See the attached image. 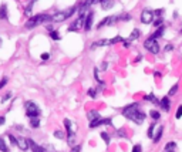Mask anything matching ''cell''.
I'll use <instances>...</instances> for the list:
<instances>
[{
  "instance_id": "2e32d148",
  "label": "cell",
  "mask_w": 182,
  "mask_h": 152,
  "mask_svg": "<svg viewBox=\"0 0 182 152\" xmlns=\"http://www.w3.org/2000/svg\"><path fill=\"white\" fill-rule=\"evenodd\" d=\"M138 37H140V30H138V28H134L132 33L130 34V37H128V41H134V40H137Z\"/></svg>"
},
{
  "instance_id": "9c48e42d",
  "label": "cell",
  "mask_w": 182,
  "mask_h": 152,
  "mask_svg": "<svg viewBox=\"0 0 182 152\" xmlns=\"http://www.w3.org/2000/svg\"><path fill=\"white\" fill-rule=\"evenodd\" d=\"M83 24H84V18L83 17H78L75 20L74 23L70 24V27H68V31H77L80 30V27H83Z\"/></svg>"
},
{
  "instance_id": "7a4b0ae2",
  "label": "cell",
  "mask_w": 182,
  "mask_h": 152,
  "mask_svg": "<svg viewBox=\"0 0 182 152\" xmlns=\"http://www.w3.org/2000/svg\"><path fill=\"white\" fill-rule=\"evenodd\" d=\"M51 17H53V16H50V14H46V13L31 16V17H30V18L27 20V21H26V28L31 30V28L37 27L38 24L46 23V21H50V20H51Z\"/></svg>"
},
{
  "instance_id": "e575fe53",
  "label": "cell",
  "mask_w": 182,
  "mask_h": 152,
  "mask_svg": "<svg viewBox=\"0 0 182 152\" xmlns=\"http://www.w3.org/2000/svg\"><path fill=\"white\" fill-rule=\"evenodd\" d=\"M132 152H142V147H141L140 144H137V145H134V148H132Z\"/></svg>"
},
{
  "instance_id": "d6986e66",
  "label": "cell",
  "mask_w": 182,
  "mask_h": 152,
  "mask_svg": "<svg viewBox=\"0 0 182 152\" xmlns=\"http://www.w3.org/2000/svg\"><path fill=\"white\" fill-rule=\"evenodd\" d=\"M30 125H31L33 128H37V127H40V118H38V117L30 118Z\"/></svg>"
},
{
  "instance_id": "7402d4cb",
  "label": "cell",
  "mask_w": 182,
  "mask_h": 152,
  "mask_svg": "<svg viewBox=\"0 0 182 152\" xmlns=\"http://www.w3.org/2000/svg\"><path fill=\"white\" fill-rule=\"evenodd\" d=\"M64 125H65V129H67V134H68V135H73V129H71V122H70V120H64Z\"/></svg>"
},
{
  "instance_id": "f907efd6",
  "label": "cell",
  "mask_w": 182,
  "mask_h": 152,
  "mask_svg": "<svg viewBox=\"0 0 182 152\" xmlns=\"http://www.w3.org/2000/svg\"><path fill=\"white\" fill-rule=\"evenodd\" d=\"M0 47H2V38H0Z\"/></svg>"
},
{
  "instance_id": "74e56055",
  "label": "cell",
  "mask_w": 182,
  "mask_h": 152,
  "mask_svg": "<svg viewBox=\"0 0 182 152\" xmlns=\"http://www.w3.org/2000/svg\"><path fill=\"white\" fill-rule=\"evenodd\" d=\"M6 84H7V78H6V77H3V78L0 80V90H2V88L5 87Z\"/></svg>"
},
{
  "instance_id": "d6a6232c",
  "label": "cell",
  "mask_w": 182,
  "mask_h": 152,
  "mask_svg": "<svg viewBox=\"0 0 182 152\" xmlns=\"http://www.w3.org/2000/svg\"><path fill=\"white\" fill-rule=\"evenodd\" d=\"M84 6H87V7H90L91 5H97V0H84V3H83Z\"/></svg>"
},
{
  "instance_id": "3957f363",
  "label": "cell",
  "mask_w": 182,
  "mask_h": 152,
  "mask_svg": "<svg viewBox=\"0 0 182 152\" xmlns=\"http://www.w3.org/2000/svg\"><path fill=\"white\" fill-rule=\"evenodd\" d=\"M24 107H26V115H27L28 118H34V117L40 115V108L33 101H27L24 104Z\"/></svg>"
},
{
  "instance_id": "8992f818",
  "label": "cell",
  "mask_w": 182,
  "mask_h": 152,
  "mask_svg": "<svg viewBox=\"0 0 182 152\" xmlns=\"http://www.w3.org/2000/svg\"><path fill=\"white\" fill-rule=\"evenodd\" d=\"M117 21H120V16H118V14H114V16L105 17L103 21H100L98 26H97V28H101V27H104V26H111V24L117 23Z\"/></svg>"
},
{
  "instance_id": "d590c367",
  "label": "cell",
  "mask_w": 182,
  "mask_h": 152,
  "mask_svg": "<svg viewBox=\"0 0 182 152\" xmlns=\"http://www.w3.org/2000/svg\"><path fill=\"white\" fill-rule=\"evenodd\" d=\"M154 26H155V27H159V26H162V17H158V20H155V21H154Z\"/></svg>"
},
{
  "instance_id": "f546056e",
  "label": "cell",
  "mask_w": 182,
  "mask_h": 152,
  "mask_svg": "<svg viewBox=\"0 0 182 152\" xmlns=\"http://www.w3.org/2000/svg\"><path fill=\"white\" fill-rule=\"evenodd\" d=\"M122 40H124V38H122L121 36H115L114 38H111V40H110V44H115V43L122 41Z\"/></svg>"
},
{
  "instance_id": "7dc6e473",
  "label": "cell",
  "mask_w": 182,
  "mask_h": 152,
  "mask_svg": "<svg viewBox=\"0 0 182 152\" xmlns=\"http://www.w3.org/2000/svg\"><path fill=\"white\" fill-rule=\"evenodd\" d=\"M6 122V118L5 117H0V125H3Z\"/></svg>"
},
{
  "instance_id": "ba28073f",
  "label": "cell",
  "mask_w": 182,
  "mask_h": 152,
  "mask_svg": "<svg viewBox=\"0 0 182 152\" xmlns=\"http://www.w3.org/2000/svg\"><path fill=\"white\" fill-rule=\"evenodd\" d=\"M68 18V16H67V12H58V13H56L54 16L51 17V21H54V23H61V21H64V20H67Z\"/></svg>"
},
{
  "instance_id": "816d5d0a",
  "label": "cell",
  "mask_w": 182,
  "mask_h": 152,
  "mask_svg": "<svg viewBox=\"0 0 182 152\" xmlns=\"http://www.w3.org/2000/svg\"><path fill=\"white\" fill-rule=\"evenodd\" d=\"M31 2H36V0H31Z\"/></svg>"
},
{
  "instance_id": "9a60e30c",
  "label": "cell",
  "mask_w": 182,
  "mask_h": 152,
  "mask_svg": "<svg viewBox=\"0 0 182 152\" xmlns=\"http://www.w3.org/2000/svg\"><path fill=\"white\" fill-rule=\"evenodd\" d=\"M159 104H161V107H162V110H165L167 112H168L169 108H171V107H169V98L168 97H164L162 100L159 101Z\"/></svg>"
},
{
  "instance_id": "603a6c76",
  "label": "cell",
  "mask_w": 182,
  "mask_h": 152,
  "mask_svg": "<svg viewBox=\"0 0 182 152\" xmlns=\"http://www.w3.org/2000/svg\"><path fill=\"white\" fill-rule=\"evenodd\" d=\"M0 151H2V152H10L9 147L6 145V142L2 138H0Z\"/></svg>"
},
{
  "instance_id": "d4e9b609",
  "label": "cell",
  "mask_w": 182,
  "mask_h": 152,
  "mask_svg": "<svg viewBox=\"0 0 182 152\" xmlns=\"http://www.w3.org/2000/svg\"><path fill=\"white\" fill-rule=\"evenodd\" d=\"M177 148V142H168L167 145H165V148H164V151H169V149H175Z\"/></svg>"
},
{
  "instance_id": "b9f144b4",
  "label": "cell",
  "mask_w": 182,
  "mask_h": 152,
  "mask_svg": "<svg viewBox=\"0 0 182 152\" xmlns=\"http://www.w3.org/2000/svg\"><path fill=\"white\" fill-rule=\"evenodd\" d=\"M9 139H10V142L13 144V145H17V139L14 138L13 135H9Z\"/></svg>"
},
{
  "instance_id": "f6af8a7d",
  "label": "cell",
  "mask_w": 182,
  "mask_h": 152,
  "mask_svg": "<svg viewBox=\"0 0 182 152\" xmlns=\"http://www.w3.org/2000/svg\"><path fill=\"white\" fill-rule=\"evenodd\" d=\"M117 135L118 137H125V132L124 131H117Z\"/></svg>"
},
{
  "instance_id": "6da1fadb",
  "label": "cell",
  "mask_w": 182,
  "mask_h": 152,
  "mask_svg": "<svg viewBox=\"0 0 182 152\" xmlns=\"http://www.w3.org/2000/svg\"><path fill=\"white\" fill-rule=\"evenodd\" d=\"M138 105H140L138 102H134V104L127 105L125 108L122 110V115L125 117V118H128V120H131L132 122L141 125L145 121V114L138 110Z\"/></svg>"
},
{
  "instance_id": "f1b7e54d",
  "label": "cell",
  "mask_w": 182,
  "mask_h": 152,
  "mask_svg": "<svg viewBox=\"0 0 182 152\" xmlns=\"http://www.w3.org/2000/svg\"><path fill=\"white\" fill-rule=\"evenodd\" d=\"M154 129H155V124H151L150 128H148V137L150 138H154Z\"/></svg>"
},
{
  "instance_id": "52a82bcc",
  "label": "cell",
  "mask_w": 182,
  "mask_h": 152,
  "mask_svg": "<svg viewBox=\"0 0 182 152\" xmlns=\"http://www.w3.org/2000/svg\"><path fill=\"white\" fill-rule=\"evenodd\" d=\"M93 20H94V13L93 12H90V13L85 14L84 24H83V28H84L85 31H90V30H91V27H93Z\"/></svg>"
},
{
  "instance_id": "e0dca14e",
  "label": "cell",
  "mask_w": 182,
  "mask_h": 152,
  "mask_svg": "<svg viewBox=\"0 0 182 152\" xmlns=\"http://www.w3.org/2000/svg\"><path fill=\"white\" fill-rule=\"evenodd\" d=\"M162 132H164V127H159L158 129H157V134H155V137L152 139H154V142H159V139H161V137H162Z\"/></svg>"
},
{
  "instance_id": "f35d334b",
  "label": "cell",
  "mask_w": 182,
  "mask_h": 152,
  "mask_svg": "<svg viewBox=\"0 0 182 152\" xmlns=\"http://www.w3.org/2000/svg\"><path fill=\"white\" fill-rule=\"evenodd\" d=\"M88 95H90L91 98H95V95H97V94H95V90L90 88V90H88Z\"/></svg>"
},
{
  "instance_id": "83f0119b",
  "label": "cell",
  "mask_w": 182,
  "mask_h": 152,
  "mask_svg": "<svg viewBox=\"0 0 182 152\" xmlns=\"http://www.w3.org/2000/svg\"><path fill=\"white\" fill-rule=\"evenodd\" d=\"M50 37H51L53 40H60V34H58V31H56V30H53V31H50Z\"/></svg>"
},
{
  "instance_id": "4fadbf2b",
  "label": "cell",
  "mask_w": 182,
  "mask_h": 152,
  "mask_svg": "<svg viewBox=\"0 0 182 152\" xmlns=\"http://www.w3.org/2000/svg\"><path fill=\"white\" fill-rule=\"evenodd\" d=\"M164 31H165V26H159L158 27V30L154 33V34H151V37L150 38H154V40H157L158 37H161L164 34Z\"/></svg>"
},
{
  "instance_id": "277c9868",
  "label": "cell",
  "mask_w": 182,
  "mask_h": 152,
  "mask_svg": "<svg viewBox=\"0 0 182 152\" xmlns=\"http://www.w3.org/2000/svg\"><path fill=\"white\" fill-rule=\"evenodd\" d=\"M144 47H145V50H148L150 53H152V54H158L159 53V44H158L157 40H154V38H148V40H145Z\"/></svg>"
},
{
  "instance_id": "c3c4849f",
  "label": "cell",
  "mask_w": 182,
  "mask_h": 152,
  "mask_svg": "<svg viewBox=\"0 0 182 152\" xmlns=\"http://www.w3.org/2000/svg\"><path fill=\"white\" fill-rule=\"evenodd\" d=\"M154 75H155V77H158V78H159V77H161L162 74H161V71H155V73H154Z\"/></svg>"
},
{
  "instance_id": "1f68e13d",
  "label": "cell",
  "mask_w": 182,
  "mask_h": 152,
  "mask_svg": "<svg viewBox=\"0 0 182 152\" xmlns=\"http://www.w3.org/2000/svg\"><path fill=\"white\" fill-rule=\"evenodd\" d=\"M31 9H33V2H30V3H28V6L26 7V12H24V13H26V16H30V13H31Z\"/></svg>"
},
{
  "instance_id": "ac0fdd59",
  "label": "cell",
  "mask_w": 182,
  "mask_h": 152,
  "mask_svg": "<svg viewBox=\"0 0 182 152\" xmlns=\"http://www.w3.org/2000/svg\"><path fill=\"white\" fill-rule=\"evenodd\" d=\"M87 118L90 121H94V120H97V118H100V114H98L97 111H90L88 114H87Z\"/></svg>"
},
{
  "instance_id": "ee69618b",
  "label": "cell",
  "mask_w": 182,
  "mask_h": 152,
  "mask_svg": "<svg viewBox=\"0 0 182 152\" xmlns=\"http://www.w3.org/2000/svg\"><path fill=\"white\" fill-rule=\"evenodd\" d=\"M172 44H168V46H165V51H172Z\"/></svg>"
},
{
  "instance_id": "8fae6325",
  "label": "cell",
  "mask_w": 182,
  "mask_h": 152,
  "mask_svg": "<svg viewBox=\"0 0 182 152\" xmlns=\"http://www.w3.org/2000/svg\"><path fill=\"white\" fill-rule=\"evenodd\" d=\"M17 147H19L22 151H26L27 148H30V147H28V139H26V138H17Z\"/></svg>"
},
{
  "instance_id": "7c38bea8",
  "label": "cell",
  "mask_w": 182,
  "mask_h": 152,
  "mask_svg": "<svg viewBox=\"0 0 182 152\" xmlns=\"http://www.w3.org/2000/svg\"><path fill=\"white\" fill-rule=\"evenodd\" d=\"M103 46H111V44H110V40L105 38V40H100V41L93 43V44H91V50H94L95 47H103Z\"/></svg>"
},
{
  "instance_id": "bcb514c9",
  "label": "cell",
  "mask_w": 182,
  "mask_h": 152,
  "mask_svg": "<svg viewBox=\"0 0 182 152\" xmlns=\"http://www.w3.org/2000/svg\"><path fill=\"white\" fill-rule=\"evenodd\" d=\"M46 28H47V30H48V31H53V30H54V28H53V26H51V24H47V26H46Z\"/></svg>"
},
{
  "instance_id": "cb8c5ba5",
  "label": "cell",
  "mask_w": 182,
  "mask_h": 152,
  "mask_svg": "<svg viewBox=\"0 0 182 152\" xmlns=\"http://www.w3.org/2000/svg\"><path fill=\"white\" fill-rule=\"evenodd\" d=\"M54 137H56V138H58V139H63L65 137V134H64V131L57 129V131H54Z\"/></svg>"
},
{
  "instance_id": "681fc988",
  "label": "cell",
  "mask_w": 182,
  "mask_h": 152,
  "mask_svg": "<svg viewBox=\"0 0 182 152\" xmlns=\"http://www.w3.org/2000/svg\"><path fill=\"white\" fill-rule=\"evenodd\" d=\"M165 152H175L174 149H169V151H165Z\"/></svg>"
},
{
  "instance_id": "484cf974",
  "label": "cell",
  "mask_w": 182,
  "mask_h": 152,
  "mask_svg": "<svg viewBox=\"0 0 182 152\" xmlns=\"http://www.w3.org/2000/svg\"><path fill=\"white\" fill-rule=\"evenodd\" d=\"M101 138L104 139V142L107 144V145H110V142H111V138H110V135H108L107 132H101Z\"/></svg>"
},
{
  "instance_id": "44dd1931",
  "label": "cell",
  "mask_w": 182,
  "mask_h": 152,
  "mask_svg": "<svg viewBox=\"0 0 182 152\" xmlns=\"http://www.w3.org/2000/svg\"><path fill=\"white\" fill-rule=\"evenodd\" d=\"M101 7H103V10H108L112 7V2L111 0H104L103 3H101Z\"/></svg>"
},
{
  "instance_id": "60d3db41",
  "label": "cell",
  "mask_w": 182,
  "mask_h": 152,
  "mask_svg": "<svg viewBox=\"0 0 182 152\" xmlns=\"http://www.w3.org/2000/svg\"><path fill=\"white\" fill-rule=\"evenodd\" d=\"M80 151H81V147H80V145H75V147L71 148L70 152H80Z\"/></svg>"
},
{
  "instance_id": "f5cc1de1",
  "label": "cell",
  "mask_w": 182,
  "mask_h": 152,
  "mask_svg": "<svg viewBox=\"0 0 182 152\" xmlns=\"http://www.w3.org/2000/svg\"><path fill=\"white\" fill-rule=\"evenodd\" d=\"M181 33H182V30H181Z\"/></svg>"
},
{
  "instance_id": "7bdbcfd3",
  "label": "cell",
  "mask_w": 182,
  "mask_h": 152,
  "mask_svg": "<svg viewBox=\"0 0 182 152\" xmlns=\"http://www.w3.org/2000/svg\"><path fill=\"white\" fill-rule=\"evenodd\" d=\"M48 58H50V54H48V53H44V54H41V60L47 61Z\"/></svg>"
},
{
  "instance_id": "30bf717a",
  "label": "cell",
  "mask_w": 182,
  "mask_h": 152,
  "mask_svg": "<svg viewBox=\"0 0 182 152\" xmlns=\"http://www.w3.org/2000/svg\"><path fill=\"white\" fill-rule=\"evenodd\" d=\"M28 147L31 149V152H46V149L43 147H40L38 144H36L33 139H28Z\"/></svg>"
},
{
  "instance_id": "5bb4252c",
  "label": "cell",
  "mask_w": 182,
  "mask_h": 152,
  "mask_svg": "<svg viewBox=\"0 0 182 152\" xmlns=\"http://www.w3.org/2000/svg\"><path fill=\"white\" fill-rule=\"evenodd\" d=\"M7 18V6L6 3L0 6V20H6Z\"/></svg>"
},
{
  "instance_id": "4dcf8cb0",
  "label": "cell",
  "mask_w": 182,
  "mask_h": 152,
  "mask_svg": "<svg viewBox=\"0 0 182 152\" xmlns=\"http://www.w3.org/2000/svg\"><path fill=\"white\" fill-rule=\"evenodd\" d=\"M175 92H178V84H174L172 85V88L169 90V92H168V95H174Z\"/></svg>"
},
{
  "instance_id": "ffe728a7",
  "label": "cell",
  "mask_w": 182,
  "mask_h": 152,
  "mask_svg": "<svg viewBox=\"0 0 182 152\" xmlns=\"http://www.w3.org/2000/svg\"><path fill=\"white\" fill-rule=\"evenodd\" d=\"M150 115H151V118H152L154 121H158L159 118H161V114H159L157 110H151L150 111Z\"/></svg>"
},
{
  "instance_id": "4316f807",
  "label": "cell",
  "mask_w": 182,
  "mask_h": 152,
  "mask_svg": "<svg viewBox=\"0 0 182 152\" xmlns=\"http://www.w3.org/2000/svg\"><path fill=\"white\" fill-rule=\"evenodd\" d=\"M145 100H147V101H151V102H158V100H157V97H155L154 94H148V95H145Z\"/></svg>"
},
{
  "instance_id": "ab89813d",
  "label": "cell",
  "mask_w": 182,
  "mask_h": 152,
  "mask_svg": "<svg viewBox=\"0 0 182 152\" xmlns=\"http://www.w3.org/2000/svg\"><path fill=\"white\" fill-rule=\"evenodd\" d=\"M10 98H12V94H10V92H9V94H6L5 97L2 98V102H6V101H9Z\"/></svg>"
},
{
  "instance_id": "836d02e7",
  "label": "cell",
  "mask_w": 182,
  "mask_h": 152,
  "mask_svg": "<svg viewBox=\"0 0 182 152\" xmlns=\"http://www.w3.org/2000/svg\"><path fill=\"white\" fill-rule=\"evenodd\" d=\"M181 117H182V105H179V107H178L177 114H175V118H177V120H179Z\"/></svg>"
},
{
  "instance_id": "8d00e7d4",
  "label": "cell",
  "mask_w": 182,
  "mask_h": 152,
  "mask_svg": "<svg viewBox=\"0 0 182 152\" xmlns=\"http://www.w3.org/2000/svg\"><path fill=\"white\" fill-rule=\"evenodd\" d=\"M94 78H95V80H98V81H100V84H104L103 81H101V80L98 78V68H97V67L94 68Z\"/></svg>"
},
{
  "instance_id": "5b68a950",
  "label": "cell",
  "mask_w": 182,
  "mask_h": 152,
  "mask_svg": "<svg viewBox=\"0 0 182 152\" xmlns=\"http://www.w3.org/2000/svg\"><path fill=\"white\" fill-rule=\"evenodd\" d=\"M155 17V14L152 10H148V9H145L142 13H141V23H144V24H150L152 23V20H154Z\"/></svg>"
}]
</instances>
